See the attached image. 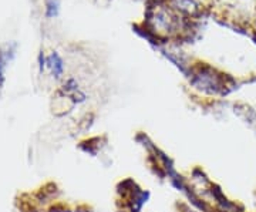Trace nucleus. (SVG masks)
<instances>
[{
	"label": "nucleus",
	"mask_w": 256,
	"mask_h": 212,
	"mask_svg": "<svg viewBox=\"0 0 256 212\" xmlns=\"http://www.w3.org/2000/svg\"><path fill=\"white\" fill-rule=\"evenodd\" d=\"M47 63H48V66L52 67V70H53V73H54L56 77H60V74H62V72H63V63H62V58L56 54V53H53V54L47 58Z\"/></svg>",
	"instance_id": "nucleus-1"
},
{
	"label": "nucleus",
	"mask_w": 256,
	"mask_h": 212,
	"mask_svg": "<svg viewBox=\"0 0 256 212\" xmlns=\"http://www.w3.org/2000/svg\"><path fill=\"white\" fill-rule=\"evenodd\" d=\"M57 14V2L54 0H48L47 2V16L53 18Z\"/></svg>",
	"instance_id": "nucleus-2"
}]
</instances>
